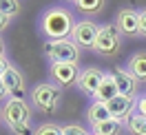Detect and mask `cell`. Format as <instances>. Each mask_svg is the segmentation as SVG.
<instances>
[{
  "instance_id": "603a6c76",
  "label": "cell",
  "mask_w": 146,
  "mask_h": 135,
  "mask_svg": "<svg viewBox=\"0 0 146 135\" xmlns=\"http://www.w3.org/2000/svg\"><path fill=\"white\" fill-rule=\"evenodd\" d=\"M139 33H144V36H146V9L139 11Z\"/></svg>"
},
{
  "instance_id": "d6986e66",
  "label": "cell",
  "mask_w": 146,
  "mask_h": 135,
  "mask_svg": "<svg viewBox=\"0 0 146 135\" xmlns=\"http://www.w3.org/2000/svg\"><path fill=\"white\" fill-rule=\"evenodd\" d=\"M0 11H2L7 18H11L13 13L20 11V5L16 2V0H0Z\"/></svg>"
},
{
  "instance_id": "8fae6325",
  "label": "cell",
  "mask_w": 146,
  "mask_h": 135,
  "mask_svg": "<svg viewBox=\"0 0 146 135\" xmlns=\"http://www.w3.org/2000/svg\"><path fill=\"white\" fill-rule=\"evenodd\" d=\"M117 95H119V91H117V82H115V78H113V73H111V75H104L100 89H98V93H95V102L106 104V102H111V100H115Z\"/></svg>"
},
{
  "instance_id": "9c48e42d",
  "label": "cell",
  "mask_w": 146,
  "mask_h": 135,
  "mask_svg": "<svg viewBox=\"0 0 146 135\" xmlns=\"http://www.w3.org/2000/svg\"><path fill=\"white\" fill-rule=\"evenodd\" d=\"M102 80H104V73L98 71V69H86V71L80 73V80H78V84L82 86L84 93H91V95H95L98 93V89H100Z\"/></svg>"
},
{
  "instance_id": "ffe728a7",
  "label": "cell",
  "mask_w": 146,
  "mask_h": 135,
  "mask_svg": "<svg viewBox=\"0 0 146 135\" xmlns=\"http://www.w3.org/2000/svg\"><path fill=\"white\" fill-rule=\"evenodd\" d=\"M36 135H64V133H62V128L55 126V124H42L40 128H38Z\"/></svg>"
},
{
  "instance_id": "d4e9b609",
  "label": "cell",
  "mask_w": 146,
  "mask_h": 135,
  "mask_svg": "<svg viewBox=\"0 0 146 135\" xmlns=\"http://www.w3.org/2000/svg\"><path fill=\"white\" fill-rule=\"evenodd\" d=\"M137 113L142 117H146V98H142L139 102H137Z\"/></svg>"
},
{
  "instance_id": "484cf974",
  "label": "cell",
  "mask_w": 146,
  "mask_h": 135,
  "mask_svg": "<svg viewBox=\"0 0 146 135\" xmlns=\"http://www.w3.org/2000/svg\"><path fill=\"white\" fill-rule=\"evenodd\" d=\"M7 22H9V18H7V16H5L2 11H0V29H5V27H7Z\"/></svg>"
},
{
  "instance_id": "3957f363",
  "label": "cell",
  "mask_w": 146,
  "mask_h": 135,
  "mask_svg": "<svg viewBox=\"0 0 146 135\" xmlns=\"http://www.w3.org/2000/svg\"><path fill=\"white\" fill-rule=\"evenodd\" d=\"M2 115H5V122L11 128L20 124H29V106L22 100H9L2 108Z\"/></svg>"
},
{
  "instance_id": "8992f818",
  "label": "cell",
  "mask_w": 146,
  "mask_h": 135,
  "mask_svg": "<svg viewBox=\"0 0 146 135\" xmlns=\"http://www.w3.org/2000/svg\"><path fill=\"white\" fill-rule=\"evenodd\" d=\"M33 102L42 111H51L58 102V91L51 86V84H40L36 91H33Z\"/></svg>"
},
{
  "instance_id": "30bf717a",
  "label": "cell",
  "mask_w": 146,
  "mask_h": 135,
  "mask_svg": "<svg viewBox=\"0 0 146 135\" xmlns=\"http://www.w3.org/2000/svg\"><path fill=\"white\" fill-rule=\"evenodd\" d=\"M106 108H109V113H111V117H113V120H119V122H122V117H124V115H131V108H133V98L117 95L115 100L106 102Z\"/></svg>"
},
{
  "instance_id": "7a4b0ae2",
  "label": "cell",
  "mask_w": 146,
  "mask_h": 135,
  "mask_svg": "<svg viewBox=\"0 0 146 135\" xmlns=\"http://www.w3.org/2000/svg\"><path fill=\"white\" fill-rule=\"evenodd\" d=\"M46 55L53 64H75L78 62V45L71 40H51L44 45Z\"/></svg>"
},
{
  "instance_id": "5b68a950",
  "label": "cell",
  "mask_w": 146,
  "mask_h": 135,
  "mask_svg": "<svg viewBox=\"0 0 146 135\" xmlns=\"http://www.w3.org/2000/svg\"><path fill=\"white\" fill-rule=\"evenodd\" d=\"M98 36H100V27H95L89 20L78 22L75 29H73V42L80 45V47H93L95 40H98Z\"/></svg>"
},
{
  "instance_id": "52a82bcc",
  "label": "cell",
  "mask_w": 146,
  "mask_h": 135,
  "mask_svg": "<svg viewBox=\"0 0 146 135\" xmlns=\"http://www.w3.org/2000/svg\"><path fill=\"white\" fill-rule=\"evenodd\" d=\"M5 80V86H7V95L11 100H22L25 98V82L20 78V73L16 69H9V71L2 75Z\"/></svg>"
},
{
  "instance_id": "5bb4252c",
  "label": "cell",
  "mask_w": 146,
  "mask_h": 135,
  "mask_svg": "<svg viewBox=\"0 0 146 135\" xmlns=\"http://www.w3.org/2000/svg\"><path fill=\"white\" fill-rule=\"evenodd\" d=\"M128 71L135 80H146V53H137L128 62Z\"/></svg>"
},
{
  "instance_id": "ba28073f",
  "label": "cell",
  "mask_w": 146,
  "mask_h": 135,
  "mask_svg": "<svg viewBox=\"0 0 146 135\" xmlns=\"http://www.w3.org/2000/svg\"><path fill=\"white\" fill-rule=\"evenodd\" d=\"M51 75L55 78V82H60L62 86H69L73 82L80 80V73L75 64H53L51 67Z\"/></svg>"
},
{
  "instance_id": "e0dca14e",
  "label": "cell",
  "mask_w": 146,
  "mask_h": 135,
  "mask_svg": "<svg viewBox=\"0 0 146 135\" xmlns=\"http://www.w3.org/2000/svg\"><path fill=\"white\" fill-rule=\"evenodd\" d=\"M126 126H128V131H131L133 135H146V117H142L139 113L128 115Z\"/></svg>"
},
{
  "instance_id": "4fadbf2b",
  "label": "cell",
  "mask_w": 146,
  "mask_h": 135,
  "mask_svg": "<svg viewBox=\"0 0 146 135\" xmlns=\"http://www.w3.org/2000/svg\"><path fill=\"white\" fill-rule=\"evenodd\" d=\"M113 78H115V82H117V91L119 95H126V98H133V93H135V78L131 75V71H115L113 73Z\"/></svg>"
},
{
  "instance_id": "2e32d148",
  "label": "cell",
  "mask_w": 146,
  "mask_h": 135,
  "mask_svg": "<svg viewBox=\"0 0 146 135\" xmlns=\"http://www.w3.org/2000/svg\"><path fill=\"white\" fill-rule=\"evenodd\" d=\"M89 120H91L93 124H102V122L111 120V113H109V108H106V104L93 102L91 108H89Z\"/></svg>"
},
{
  "instance_id": "ac0fdd59",
  "label": "cell",
  "mask_w": 146,
  "mask_h": 135,
  "mask_svg": "<svg viewBox=\"0 0 146 135\" xmlns=\"http://www.w3.org/2000/svg\"><path fill=\"white\" fill-rule=\"evenodd\" d=\"M75 7L80 11H86V13H91V11H100L104 7V2L102 0H78L75 2Z\"/></svg>"
},
{
  "instance_id": "7c38bea8",
  "label": "cell",
  "mask_w": 146,
  "mask_h": 135,
  "mask_svg": "<svg viewBox=\"0 0 146 135\" xmlns=\"http://www.w3.org/2000/svg\"><path fill=\"white\" fill-rule=\"evenodd\" d=\"M117 29L124 33H137L139 31V13L131 9H124L117 13Z\"/></svg>"
},
{
  "instance_id": "44dd1931",
  "label": "cell",
  "mask_w": 146,
  "mask_h": 135,
  "mask_svg": "<svg viewBox=\"0 0 146 135\" xmlns=\"http://www.w3.org/2000/svg\"><path fill=\"white\" fill-rule=\"evenodd\" d=\"M62 133L64 135H89V131H84L82 126H78V124H69L62 128Z\"/></svg>"
},
{
  "instance_id": "6da1fadb",
  "label": "cell",
  "mask_w": 146,
  "mask_h": 135,
  "mask_svg": "<svg viewBox=\"0 0 146 135\" xmlns=\"http://www.w3.org/2000/svg\"><path fill=\"white\" fill-rule=\"evenodd\" d=\"M42 29L51 40H66V36L73 33L75 25L64 9H51L42 18Z\"/></svg>"
},
{
  "instance_id": "9a60e30c",
  "label": "cell",
  "mask_w": 146,
  "mask_h": 135,
  "mask_svg": "<svg viewBox=\"0 0 146 135\" xmlns=\"http://www.w3.org/2000/svg\"><path fill=\"white\" fill-rule=\"evenodd\" d=\"M119 131H122V122L113 117L102 124H93V135H117Z\"/></svg>"
},
{
  "instance_id": "7402d4cb",
  "label": "cell",
  "mask_w": 146,
  "mask_h": 135,
  "mask_svg": "<svg viewBox=\"0 0 146 135\" xmlns=\"http://www.w3.org/2000/svg\"><path fill=\"white\" fill-rule=\"evenodd\" d=\"M13 133H16V135H33V133H31V128H29V124L13 126Z\"/></svg>"
},
{
  "instance_id": "cb8c5ba5",
  "label": "cell",
  "mask_w": 146,
  "mask_h": 135,
  "mask_svg": "<svg viewBox=\"0 0 146 135\" xmlns=\"http://www.w3.org/2000/svg\"><path fill=\"white\" fill-rule=\"evenodd\" d=\"M9 69H11V67H9V62L5 60V55H0V75H5Z\"/></svg>"
},
{
  "instance_id": "277c9868",
  "label": "cell",
  "mask_w": 146,
  "mask_h": 135,
  "mask_svg": "<svg viewBox=\"0 0 146 135\" xmlns=\"http://www.w3.org/2000/svg\"><path fill=\"white\" fill-rule=\"evenodd\" d=\"M93 49L98 51V53H104V55H111L115 53L119 49V38H117V29L113 27V25H106V27L100 29V36L95 40V45Z\"/></svg>"
},
{
  "instance_id": "4316f807",
  "label": "cell",
  "mask_w": 146,
  "mask_h": 135,
  "mask_svg": "<svg viewBox=\"0 0 146 135\" xmlns=\"http://www.w3.org/2000/svg\"><path fill=\"white\" fill-rule=\"evenodd\" d=\"M2 95H7V86H5V80H2V75H0V98Z\"/></svg>"
},
{
  "instance_id": "83f0119b",
  "label": "cell",
  "mask_w": 146,
  "mask_h": 135,
  "mask_svg": "<svg viewBox=\"0 0 146 135\" xmlns=\"http://www.w3.org/2000/svg\"><path fill=\"white\" fill-rule=\"evenodd\" d=\"M0 55H2V42H0Z\"/></svg>"
}]
</instances>
